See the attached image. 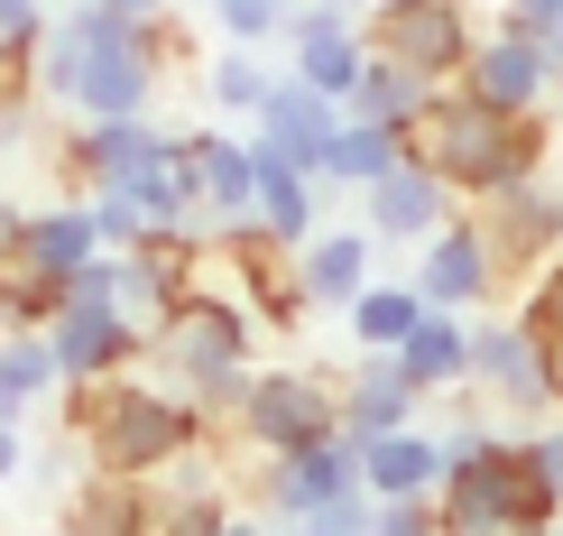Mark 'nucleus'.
I'll list each match as a JSON object with an SVG mask.
<instances>
[{"instance_id":"f257e3e1","label":"nucleus","mask_w":563,"mask_h":536,"mask_svg":"<svg viewBox=\"0 0 563 536\" xmlns=\"http://www.w3.org/2000/svg\"><path fill=\"white\" fill-rule=\"evenodd\" d=\"M176 75V29H139L111 0L92 10H56L46 37L29 46V92L37 111H65V121H148L157 92Z\"/></svg>"},{"instance_id":"f03ea898","label":"nucleus","mask_w":563,"mask_h":536,"mask_svg":"<svg viewBox=\"0 0 563 536\" xmlns=\"http://www.w3.org/2000/svg\"><path fill=\"white\" fill-rule=\"evenodd\" d=\"M65 445L84 453V472L167 481L176 462L213 453V416H203L195 398H176L167 380L130 370V380H92V389H65Z\"/></svg>"},{"instance_id":"7ed1b4c3","label":"nucleus","mask_w":563,"mask_h":536,"mask_svg":"<svg viewBox=\"0 0 563 536\" xmlns=\"http://www.w3.org/2000/svg\"><path fill=\"white\" fill-rule=\"evenodd\" d=\"M407 167H426L453 185V204L472 214V204L508 195V185H536L554 176V121L545 111H489L481 92L443 84L426 102V121L407 130Z\"/></svg>"},{"instance_id":"20e7f679","label":"nucleus","mask_w":563,"mask_h":536,"mask_svg":"<svg viewBox=\"0 0 563 536\" xmlns=\"http://www.w3.org/2000/svg\"><path fill=\"white\" fill-rule=\"evenodd\" d=\"M563 508L536 481L527 445L508 426H489L481 407L453 398V435H443V481H434V527L443 536H536Z\"/></svg>"},{"instance_id":"39448f33","label":"nucleus","mask_w":563,"mask_h":536,"mask_svg":"<svg viewBox=\"0 0 563 536\" xmlns=\"http://www.w3.org/2000/svg\"><path fill=\"white\" fill-rule=\"evenodd\" d=\"M260 370V315L241 296H222L213 277H195V296L148 333V380H167L176 398H195L203 416H231Z\"/></svg>"},{"instance_id":"423d86ee","label":"nucleus","mask_w":563,"mask_h":536,"mask_svg":"<svg viewBox=\"0 0 563 536\" xmlns=\"http://www.w3.org/2000/svg\"><path fill=\"white\" fill-rule=\"evenodd\" d=\"M241 453H305L323 435H342V380L333 370H305V361H277V370H250L241 407L222 416Z\"/></svg>"},{"instance_id":"0eeeda50","label":"nucleus","mask_w":563,"mask_h":536,"mask_svg":"<svg viewBox=\"0 0 563 536\" xmlns=\"http://www.w3.org/2000/svg\"><path fill=\"white\" fill-rule=\"evenodd\" d=\"M361 491V445L351 435H323L305 453H250V481H241V508H260L268 527H314L333 500Z\"/></svg>"},{"instance_id":"6e6552de","label":"nucleus","mask_w":563,"mask_h":536,"mask_svg":"<svg viewBox=\"0 0 563 536\" xmlns=\"http://www.w3.org/2000/svg\"><path fill=\"white\" fill-rule=\"evenodd\" d=\"M472 407L489 426H536V416H554L545 398V342L527 333L518 315H472Z\"/></svg>"},{"instance_id":"1a4fd4ad","label":"nucleus","mask_w":563,"mask_h":536,"mask_svg":"<svg viewBox=\"0 0 563 536\" xmlns=\"http://www.w3.org/2000/svg\"><path fill=\"white\" fill-rule=\"evenodd\" d=\"M361 37H369V56L407 65V75H426L443 92V84H462V65H472L481 19H472V0H388V10L361 19Z\"/></svg>"},{"instance_id":"9d476101","label":"nucleus","mask_w":563,"mask_h":536,"mask_svg":"<svg viewBox=\"0 0 563 536\" xmlns=\"http://www.w3.org/2000/svg\"><path fill=\"white\" fill-rule=\"evenodd\" d=\"M416 296H426L434 315H508V269H499V250L481 241V222L472 214H453L434 231L426 250H416V277H407Z\"/></svg>"},{"instance_id":"9b49d317","label":"nucleus","mask_w":563,"mask_h":536,"mask_svg":"<svg viewBox=\"0 0 563 536\" xmlns=\"http://www.w3.org/2000/svg\"><path fill=\"white\" fill-rule=\"evenodd\" d=\"M46 352H56L65 389L130 380V370H148V324H130L121 306H65L56 324H46Z\"/></svg>"},{"instance_id":"f8f14e48","label":"nucleus","mask_w":563,"mask_h":536,"mask_svg":"<svg viewBox=\"0 0 563 536\" xmlns=\"http://www.w3.org/2000/svg\"><path fill=\"white\" fill-rule=\"evenodd\" d=\"M361 65H369V37H361V19H351L342 0H296V10H287V75L305 92L351 102Z\"/></svg>"},{"instance_id":"ddd939ff","label":"nucleus","mask_w":563,"mask_h":536,"mask_svg":"<svg viewBox=\"0 0 563 536\" xmlns=\"http://www.w3.org/2000/svg\"><path fill=\"white\" fill-rule=\"evenodd\" d=\"M472 222H481V241L499 250V269H508V287H527L536 269L563 250V185L554 176H536V185H508V195H489L472 204Z\"/></svg>"},{"instance_id":"4468645a","label":"nucleus","mask_w":563,"mask_h":536,"mask_svg":"<svg viewBox=\"0 0 563 536\" xmlns=\"http://www.w3.org/2000/svg\"><path fill=\"white\" fill-rule=\"evenodd\" d=\"M554 84H563V65H554L545 37H518V29H481V37H472L462 92H481L489 111H545Z\"/></svg>"},{"instance_id":"2eb2a0df","label":"nucleus","mask_w":563,"mask_h":536,"mask_svg":"<svg viewBox=\"0 0 563 536\" xmlns=\"http://www.w3.org/2000/svg\"><path fill=\"white\" fill-rule=\"evenodd\" d=\"M167 121H75L56 139V176L75 185V195H92V185H130L139 167H157V157H167Z\"/></svg>"},{"instance_id":"dca6fc26","label":"nucleus","mask_w":563,"mask_h":536,"mask_svg":"<svg viewBox=\"0 0 563 536\" xmlns=\"http://www.w3.org/2000/svg\"><path fill=\"white\" fill-rule=\"evenodd\" d=\"M453 214H462L453 185L426 176V167H388V176L361 195V231H369V241H388V250H426Z\"/></svg>"},{"instance_id":"f3484780","label":"nucleus","mask_w":563,"mask_h":536,"mask_svg":"<svg viewBox=\"0 0 563 536\" xmlns=\"http://www.w3.org/2000/svg\"><path fill=\"white\" fill-rule=\"evenodd\" d=\"M185 176H195V204H203V231H241L250 222V185H260V157H250L241 130H185Z\"/></svg>"},{"instance_id":"a211bd4d","label":"nucleus","mask_w":563,"mask_h":536,"mask_svg":"<svg viewBox=\"0 0 563 536\" xmlns=\"http://www.w3.org/2000/svg\"><path fill=\"white\" fill-rule=\"evenodd\" d=\"M333 130H342V102L305 92L296 75H277V92L260 102V121H250L241 139H250V149H268V157H287V167H305V176H314V167H323V149H333Z\"/></svg>"},{"instance_id":"6ab92c4d","label":"nucleus","mask_w":563,"mask_h":536,"mask_svg":"<svg viewBox=\"0 0 563 536\" xmlns=\"http://www.w3.org/2000/svg\"><path fill=\"white\" fill-rule=\"evenodd\" d=\"M379 277V241L361 222H323L314 241L296 250V287H305V315H342L351 296Z\"/></svg>"},{"instance_id":"aec40b11","label":"nucleus","mask_w":563,"mask_h":536,"mask_svg":"<svg viewBox=\"0 0 563 536\" xmlns=\"http://www.w3.org/2000/svg\"><path fill=\"white\" fill-rule=\"evenodd\" d=\"M388 361L407 370V389H416L426 407H434V398H472V315H434V306H426V324H416Z\"/></svg>"},{"instance_id":"412c9836","label":"nucleus","mask_w":563,"mask_h":536,"mask_svg":"<svg viewBox=\"0 0 563 536\" xmlns=\"http://www.w3.org/2000/svg\"><path fill=\"white\" fill-rule=\"evenodd\" d=\"M407 426H426V398L407 389V370L388 352H361V370L342 380V435L351 445H379V435H407Z\"/></svg>"},{"instance_id":"4be33fe9","label":"nucleus","mask_w":563,"mask_h":536,"mask_svg":"<svg viewBox=\"0 0 563 536\" xmlns=\"http://www.w3.org/2000/svg\"><path fill=\"white\" fill-rule=\"evenodd\" d=\"M260 157V185H250V222L268 231L277 250H305L323 231V185L305 176V167H287V157H268V149H250Z\"/></svg>"},{"instance_id":"5701e85b","label":"nucleus","mask_w":563,"mask_h":536,"mask_svg":"<svg viewBox=\"0 0 563 536\" xmlns=\"http://www.w3.org/2000/svg\"><path fill=\"white\" fill-rule=\"evenodd\" d=\"M148 527H157V481L75 472V491H65V536H148Z\"/></svg>"},{"instance_id":"b1692460","label":"nucleus","mask_w":563,"mask_h":536,"mask_svg":"<svg viewBox=\"0 0 563 536\" xmlns=\"http://www.w3.org/2000/svg\"><path fill=\"white\" fill-rule=\"evenodd\" d=\"M434 481H443V435H426V426L361 445V491L369 500H434Z\"/></svg>"},{"instance_id":"393cba45","label":"nucleus","mask_w":563,"mask_h":536,"mask_svg":"<svg viewBox=\"0 0 563 536\" xmlns=\"http://www.w3.org/2000/svg\"><path fill=\"white\" fill-rule=\"evenodd\" d=\"M388 167H407V139L379 130V121H351V111H342V130H333V149H323L314 185H323V195H369Z\"/></svg>"},{"instance_id":"a878e982","label":"nucleus","mask_w":563,"mask_h":536,"mask_svg":"<svg viewBox=\"0 0 563 536\" xmlns=\"http://www.w3.org/2000/svg\"><path fill=\"white\" fill-rule=\"evenodd\" d=\"M65 380H56V352H46V333H0V426L29 435L37 407H56Z\"/></svg>"},{"instance_id":"bb28decb","label":"nucleus","mask_w":563,"mask_h":536,"mask_svg":"<svg viewBox=\"0 0 563 536\" xmlns=\"http://www.w3.org/2000/svg\"><path fill=\"white\" fill-rule=\"evenodd\" d=\"M195 92L222 111V121H241V130H250V121H260V102L277 92V65L260 56V46H213V56L195 65Z\"/></svg>"},{"instance_id":"cd10ccee","label":"nucleus","mask_w":563,"mask_h":536,"mask_svg":"<svg viewBox=\"0 0 563 536\" xmlns=\"http://www.w3.org/2000/svg\"><path fill=\"white\" fill-rule=\"evenodd\" d=\"M19 250H29L37 269H56V277H75L84 260H102V241H92V214H84V195L29 204V231H19Z\"/></svg>"},{"instance_id":"c85d7f7f","label":"nucleus","mask_w":563,"mask_h":536,"mask_svg":"<svg viewBox=\"0 0 563 536\" xmlns=\"http://www.w3.org/2000/svg\"><path fill=\"white\" fill-rule=\"evenodd\" d=\"M426 102H434V84L426 75H407V65H388V56H369L361 65V84H351V121H379V130H397V139H407L416 121H426Z\"/></svg>"},{"instance_id":"c756f323","label":"nucleus","mask_w":563,"mask_h":536,"mask_svg":"<svg viewBox=\"0 0 563 536\" xmlns=\"http://www.w3.org/2000/svg\"><path fill=\"white\" fill-rule=\"evenodd\" d=\"M342 324H351V342H361V352H397V342L426 324V296H416L407 277H369V287L342 306Z\"/></svg>"},{"instance_id":"7c9ffc66","label":"nucleus","mask_w":563,"mask_h":536,"mask_svg":"<svg viewBox=\"0 0 563 536\" xmlns=\"http://www.w3.org/2000/svg\"><path fill=\"white\" fill-rule=\"evenodd\" d=\"M65 315V277L37 269L29 250H0V333H46Z\"/></svg>"},{"instance_id":"2f4dec72","label":"nucleus","mask_w":563,"mask_h":536,"mask_svg":"<svg viewBox=\"0 0 563 536\" xmlns=\"http://www.w3.org/2000/svg\"><path fill=\"white\" fill-rule=\"evenodd\" d=\"M508 315H518V324H527L536 342H563V250H554V260H545V269L527 277L518 296H508Z\"/></svg>"},{"instance_id":"473e14b6","label":"nucleus","mask_w":563,"mask_h":536,"mask_svg":"<svg viewBox=\"0 0 563 536\" xmlns=\"http://www.w3.org/2000/svg\"><path fill=\"white\" fill-rule=\"evenodd\" d=\"M213 10V37L222 46H268V37H287V0H203Z\"/></svg>"},{"instance_id":"72a5a7b5","label":"nucleus","mask_w":563,"mask_h":536,"mask_svg":"<svg viewBox=\"0 0 563 536\" xmlns=\"http://www.w3.org/2000/svg\"><path fill=\"white\" fill-rule=\"evenodd\" d=\"M84 214H92V241H102V250H139V241H148V222H139V204L121 195V185H92Z\"/></svg>"},{"instance_id":"f704fd0d","label":"nucleus","mask_w":563,"mask_h":536,"mask_svg":"<svg viewBox=\"0 0 563 536\" xmlns=\"http://www.w3.org/2000/svg\"><path fill=\"white\" fill-rule=\"evenodd\" d=\"M518 445H527L536 481H545V491H554V508H563V416H536V426H518Z\"/></svg>"},{"instance_id":"c9c22d12","label":"nucleus","mask_w":563,"mask_h":536,"mask_svg":"<svg viewBox=\"0 0 563 536\" xmlns=\"http://www.w3.org/2000/svg\"><path fill=\"white\" fill-rule=\"evenodd\" d=\"M369 536H443L434 500H369Z\"/></svg>"},{"instance_id":"e433bc0d","label":"nucleus","mask_w":563,"mask_h":536,"mask_svg":"<svg viewBox=\"0 0 563 536\" xmlns=\"http://www.w3.org/2000/svg\"><path fill=\"white\" fill-rule=\"evenodd\" d=\"M46 19H56V0H0V46H37Z\"/></svg>"},{"instance_id":"4c0bfd02","label":"nucleus","mask_w":563,"mask_h":536,"mask_svg":"<svg viewBox=\"0 0 563 536\" xmlns=\"http://www.w3.org/2000/svg\"><path fill=\"white\" fill-rule=\"evenodd\" d=\"M554 19H563V0H499V10H489V29H518V37H554Z\"/></svg>"},{"instance_id":"58836bf2","label":"nucleus","mask_w":563,"mask_h":536,"mask_svg":"<svg viewBox=\"0 0 563 536\" xmlns=\"http://www.w3.org/2000/svg\"><path fill=\"white\" fill-rule=\"evenodd\" d=\"M19 462H29V435H19V426H0V491L19 481Z\"/></svg>"},{"instance_id":"ea45409f","label":"nucleus","mask_w":563,"mask_h":536,"mask_svg":"<svg viewBox=\"0 0 563 536\" xmlns=\"http://www.w3.org/2000/svg\"><path fill=\"white\" fill-rule=\"evenodd\" d=\"M19 231H29V204H10V195H0V250H19Z\"/></svg>"},{"instance_id":"a19ab883","label":"nucleus","mask_w":563,"mask_h":536,"mask_svg":"<svg viewBox=\"0 0 563 536\" xmlns=\"http://www.w3.org/2000/svg\"><path fill=\"white\" fill-rule=\"evenodd\" d=\"M222 536H277V527L260 518V508H231V518H222Z\"/></svg>"},{"instance_id":"79ce46f5","label":"nucleus","mask_w":563,"mask_h":536,"mask_svg":"<svg viewBox=\"0 0 563 536\" xmlns=\"http://www.w3.org/2000/svg\"><path fill=\"white\" fill-rule=\"evenodd\" d=\"M111 10H121V19H139V29H157V19H167V0H111Z\"/></svg>"},{"instance_id":"37998d69","label":"nucleus","mask_w":563,"mask_h":536,"mask_svg":"<svg viewBox=\"0 0 563 536\" xmlns=\"http://www.w3.org/2000/svg\"><path fill=\"white\" fill-rule=\"evenodd\" d=\"M545 398H554V416H563V342H545Z\"/></svg>"},{"instance_id":"c03bdc74","label":"nucleus","mask_w":563,"mask_h":536,"mask_svg":"<svg viewBox=\"0 0 563 536\" xmlns=\"http://www.w3.org/2000/svg\"><path fill=\"white\" fill-rule=\"evenodd\" d=\"M545 121H554V130H563V84H554V102H545Z\"/></svg>"},{"instance_id":"a18cd8bd","label":"nucleus","mask_w":563,"mask_h":536,"mask_svg":"<svg viewBox=\"0 0 563 536\" xmlns=\"http://www.w3.org/2000/svg\"><path fill=\"white\" fill-rule=\"evenodd\" d=\"M545 46H554V65H563V19H554V37H545Z\"/></svg>"},{"instance_id":"49530a36","label":"nucleus","mask_w":563,"mask_h":536,"mask_svg":"<svg viewBox=\"0 0 563 536\" xmlns=\"http://www.w3.org/2000/svg\"><path fill=\"white\" fill-rule=\"evenodd\" d=\"M277 536H314V527H277Z\"/></svg>"},{"instance_id":"de8ad7c7","label":"nucleus","mask_w":563,"mask_h":536,"mask_svg":"<svg viewBox=\"0 0 563 536\" xmlns=\"http://www.w3.org/2000/svg\"><path fill=\"white\" fill-rule=\"evenodd\" d=\"M536 536H563V518H554V527H536Z\"/></svg>"},{"instance_id":"09e8293b","label":"nucleus","mask_w":563,"mask_h":536,"mask_svg":"<svg viewBox=\"0 0 563 536\" xmlns=\"http://www.w3.org/2000/svg\"><path fill=\"white\" fill-rule=\"evenodd\" d=\"M65 10H92V0H65Z\"/></svg>"},{"instance_id":"8fccbe9b","label":"nucleus","mask_w":563,"mask_h":536,"mask_svg":"<svg viewBox=\"0 0 563 536\" xmlns=\"http://www.w3.org/2000/svg\"><path fill=\"white\" fill-rule=\"evenodd\" d=\"M287 10H296V0H287Z\"/></svg>"},{"instance_id":"3c124183","label":"nucleus","mask_w":563,"mask_h":536,"mask_svg":"<svg viewBox=\"0 0 563 536\" xmlns=\"http://www.w3.org/2000/svg\"><path fill=\"white\" fill-rule=\"evenodd\" d=\"M0 536H10V527H0Z\"/></svg>"}]
</instances>
